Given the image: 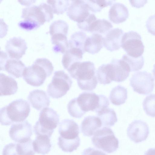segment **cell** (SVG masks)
<instances>
[{
    "mask_svg": "<svg viewBox=\"0 0 155 155\" xmlns=\"http://www.w3.org/2000/svg\"><path fill=\"white\" fill-rule=\"evenodd\" d=\"M27 99L32 107L38 110L49 106L50 102V98L46 92L39 89L30 92Z\"/></svg>",
    "mask_w": 155,
    "mask_h": 155,
    "instance_id": "cell-17",
    "label": "cell"
},
{
    "mask_svg": "<svg viewBox=\"0 0 155 155\" xmlns=\"http://www.w3.org/2000/svg\"><path fill=\"white\" fill-rule=\"evenodd\" d=\"M72 82L71 78L64 71H55L47 87V93L53 98L61 97L70 90Z\"/></svg>",
    "mask_w": 155,
    "mask_h": 155,
    "instance_id": "cell-8",
    "label": "cell"
},
{
    "mask_svg": "<svg viewBox=\"0 0 155 155\" xmlns=\"http://www.w3.org/2000/svg\"><path fill=\"white\" fill-rule=\"evenodd\" d=\"M144 155H155V148L149 149L146 152Z\"/></svg>",
    "mask_w": 155,
    "mask_h": 155,
    "instance_id": "cell-43",
    "label": "cell"
},
{
    "mask_svg": "<svg viewBox=\"0 0 155 155\" xmlns=\"http://www.w3.org/2000/svg\"><path fill=\"white\" fill-rule=\"evenodd\" d=\"M149 134V127L147 124L140 120L133 121L127 128L128 137L131 140L136 143L145 140Z\"/></svg>",
    "mask_w": 155,
    "mask_h": 155,
    "instance_id": "cell-11",
    "label": "cell"
},
{
    "mask_svg": "<svg viewBox=\"0 0 155 155\" xmlns=\"http://www.w3.org/2000/svg\"><path fill=\"white\" fill-rule=\"evenodd\" d=\"M130 81L134 91L140 94L146 95L151 93L155 86L154 79L151 74L145 71L135 73Z\"/></svg>",
    "mask_w": 155,
    "mask_h": 155,
    "instance_id": "cell-10",
    "label": "cell"
},
{
    "mask_svg": "<svg viewBox=\"0 0 155 155\" xmlns=\"http://www.w3.org/2000/svg\"><path fill=\"white\" fill-rule=\"evenodd\" d=\"M82 155H107L101 151L94 148L89 147L84 149Z\"/></svg>",
    "mask_w": 155,
    "mask_h": 155,
    "instance_id": "cell-42",
    "label": "cell"
},
{
    "mask_svg": "<svg viewBox=\"0 0 155 155\" xmlns=\"http://www.w3.org/2000/svg\"><path fill=\"white\" fill-rule=\"evenodd\" d=\"M5 48L11 58L18 60L25 54L27 46L24 39L20 37H14L7 41Z\"/></svg>",
    "mask_w": 155,
    "mask_h": 155,
    "instance_id": "cell-14",
    "label": "cell"
},
{
    "mask_svg": "<svg viewBox=\"0 0 155 155\" xmlns=\"http://www.w3.org/2000/svg\"><path fill=\"white\" fill-rule=\"evenodd\" d=\"M53 13L51 6L45 3L26 7L22 12L21 17L24 20L20 21L18 25L27 30L37 29L45 22L51 20Z\"/></svg>",
    "mask_w": 155,
    "mask_h": 155,
    "instance_id": "cell-1",
    "label": "cell"
},
{
    "mask_svg": "<svg viewBox=\"0 0 155 155\" xmlns=\"http://www.w3.org/2000/svg\"><path fill=\"white\" fill-rule=\"evenodd\" d=\"M84 52L81 49L69 48L64 54L62 59V63L67 70L74 64L80 62L83 58Z\"/></svg>",
    "mask_w": 155,
    "mask_h": 155,
    "instance_id": "cell-24",
    "label": "cell"
},
{
    "mask_svg": "<svg viewBox=\"0 0 155 155\" xmlns=\"http://www.w3.org/2000/svg\"><path fill=\"white\" fill-rule=\"evenodd\" d=\"M76 100L81 109L85 113L90 111L97 113L109 105L107 97L92 92H83L76 98Z\"/></svg>",
    "mask_w": 155,
    "mask_h": 155,
    "instance_id": "cell-6",
    "label": "cell"
},
{
    "mask_svg": "<svg viewBox=\"0 0 155 155\" xmlns=\"http://www.w3.org/2000/svg\"><path fill=\"white\" fill-rule=\"evenodd\" d=\"M68 25L64 21L59 20L54 21L50 25L49 33L52 36L56 34H62L67 35Z\"/></svg>",
    "mask_w": 155,
    "mask_h": 155,
    "instance_id": "cell-33",
    "label": "cell"
},
{
    "mask_svg": "<svg viewBox=\"0 0 155 155\" xmlns=\"http://www.w3.org/2000/svg\"><path fill=\"white\" fill-rule=\"evenodd\" d=\"M113 27L112 24L104 19H96L91 24L88 32L98 34H105Z\"/></svg>",
    "mask_w": 155,
    "mask_h": 155,
    "instance_id": "cell-29",
    "label": "cell"
},
{
    "mask_svg": "<svg viewBox=\"0 0 155 155\" xmlns=\"http://www.w3.org/2000/svg\"><path fill=\"white\" fill-rule=\"evenodd\" d=\"M9 134L11 138L16 142L25 141L30 139L32 135L31 125L27 120L14 124L11 126Z\"/></svg>",
    "mask_w": 155,
    "mask_h": 155,
    "instance_id": "cell-12",
    "label": "cell"
},
{
    "mask_svg": "<svg viewBox=\"0 0 155 155\" xmlns=\"http://www.w3.org/2000/svg\"><path fill=\"white\" fill-rule=\"evenodd\" d=\"M30 112L28 102L23 99L14 100L0 109V120L2 125H9L23 122Z\"/></svg>",
    "mask_w": 155,
    "mask_h": 155,
    "instance_id": "cell-4",
    "label": "cell"
},
{
    "mask_svg": "<svg viewBox=\"0 0 155 155\" xmlns=\"http://www.w3.org/2000/svg\"><path fill=\"white\" fill-rule=\"evenodd\" d=\"M143 106L146 114L151 117H155V94L147 96L143 100Z\"/></svg>",
    "mask_w": 155,
    "mask_h": 155,
    "instance_id": "cell-37",
    "label": "cell"
},
{
    "mask_svg": "<svg viewBox=\"0 0 155 155\" xmlns=\"http://www.w3.org/2000/svg\"><path fill=\"white\" fill-rule=\"evenodd\" d=\"M59 121V116L51 108H45L40 112L38 120L34 126L37 136H45L50 138Z\"/></svg>",
    "mask_w": 155,
    "mask_h": 155,
    "instance_id": "cell-5",
    "label": "cell"
},
{
    "mask_svg": "<svg viewBox=\"0 0 155 155\" xmlns=\"http://www.w3.org/2000/svg\"><path fill=\"white\" fill-rule=\"evenodd\" d=\"M68 112L70 116L76 118H80L85 114L79 106L76 98L71 100L67 105Z\"/></svg>",
    "mask_w": 155,
    "mask_h": 155,
    "instance_id": "cell-38",
    "label": "cell"
},
{
    "mask_svg": "<svg viewBox=\"0 0 155 155\" xmlns=\"http://www.w3.org/2000/svg\"><path fill=\"white\" fill-rule=\"evenodd\" d=\"M58 144L62 151L66 152H72L79 146L80 139L79 137L71 140L63 139L59 136Z\"/></svg>",
    "mask_w": 155,
    "mask_h": 155,
    "instance_id": "cell-31",
    "label": "cell"
},
{
    "mask_svg": "<svg viewBox=\"0 0 155 155\" xmlns=\"http://www.w3.org/2000/svg\"><path fill=\"white\" fill-rule=\"evenodd\" d=\"M26 68L25 64L20 60L13 59H8L0 70L5 71L15 78L21 77Z\"/></svg>",
    "mask_w": 155,
    "mask_h": 155,
    "instance_id": "cell-22",
    "label": "cell"
},
{
    "mask_svg": "<svg viewBox=\"0 0 155 155\" xmlns=\"http://www.w3.org/2000/svg\"><path fill=\"white\" fill-rule=\"evenodd\" d=\"M67 36L62 34H56L51 36V41L54 45L52 49L54 52L64 54L69 49Z\"/></svg>",
    "mask_w": 155,
    "mask_h": 155,
    "instance_id": "cell-27",
    "label": "cell"
},
{
    "mask_svg": "<svg viewBox=\"0 0 155 155\" xmlns=\"http://www.w3.org/2000/svg\"><path fill=\"white\" fill-rule=\"evenodd\" d=\"M93 145L107 153L115 151L119 147L118 139L110 128L103 127L97 130L91 139Z\"/></svg>",
    "mask_w": 155,
    "mask_h": 155,
    "instance_id": "cell-7",
    "label": "cell"
},
{
    "mask_svg": "<svg viewBox=\"0 0 155 155\" xmlns=\"http://www.w3.org/2000/svg\"><path fill=\"white\" fill-rule=\"evenodd\" d=\"M102 126L101 120L97 116H88L85 117L82 121L81 129L84 136L90 137Z\"/></svg>",
    "mask_w": 155,
    "mask_h": 155,
    "instance_id": "cell-19",
    "label": "cell"
},
{
    "mask_svg": "<svg viewBox=\"0 0 155 155\" xmlns=\"http://www.w3.org/2000/svg\"><path fill=\"white\" fill-rule=\"evenodd\" d=\"M114 75V81L118 82L124 81L129 76L130 69L122 59H113L111 61Z\"/></svg>",
    "mask_w": 155,
    "mask_h": 155,
    "instance_id": "cell-20",
    "label": "cell"
},
{
    "mask_svg": "<svg viewBox=\"0 0 155 155\" xmlns=\"http://www.w3.org/2000/svg\"><path fill=\"white\" fill-rule=\"evenodd\" d=\"M146 25L148 31L155 36V15L148 18L146 21Z\"/></svg>",
    "mask_w": 155,
    "mask_h": 155,
    "instance_id": "cell-41",
    "label": "cell"
},
{
    "mask_svg": "<svg viewBox=\"0 0 155 155\" xmlns=\"http://www.w3.org/2000/svg\"><path fill=\"white\" fill-rule=\"evenodd\" d=\"M97 114V116L101 120L102 126L112 127L117 122L116 114L112 108H105Z\"/></svg>",
    "mask_w": 155,
    "mask_h": 155,
    "instance_id": "cell-28",
    "label": "cell"
},
{
    "mask_svg": "<svg viewBox=\"0 0 155 155\" xmlns=\"http://www.w3.org/2000/svg\"><path fill=\"white\" fill-rule=\"evenodd\" d=\"M87 37L86 34L82 31L75 32L71 36L69 40V48L79 49L85 53L84 45Z\"/></svg>",
    "mask_w": 155,
    "mask_h": 155,
    "instance_id": "cell-30",
    "label": "cell"
},
{
    "mask_svg": "<svg viewBox=\"0 0 155 155\" xmlns=\"http://www.w3.org/2000/svg\"><path fill=\"white\" fill-rule=\"evenodd\" d=\"M128 65L130 71H135L140 70L144 64V59L143 56L135 58L127 54L123 55L121 58Z\"/></svg>",
    "mask_w": 155,
    "mask_h": 155,
    "instance_id": "cell-32",
    "label": "cell"
},
{
    "mask_svg": "<svg viewBox=\"0 0 155 155\" xmlns=\"http://www.w3.org/2000/svg\"><path fill=\"white\" fill-rule=\"evenodd\" d=\"M33 141L31 139L16 144V150L18 155H35V153Z\"/></svg>",
    "mask_w": 155,
    "mask_h": 155,
    "instance_id": "cell-35",
    "label": "cell"
},
{
    "mask_svg": "<svg viewBox=\"0 0 155 155\" xmlns=\"http://www.w3.org/2000/svg\"><path fill=\"white\" fill-rule=\"evenodd\" d=\"M141 39V35L136 31L126 32L122 38L121 47L128 55L135 58L140 57L144 49Z\"/></svg>",
    "mask_w": 155,
    "mask_h": 155,
    "instance_id": "cell-9",
    "label": "cell"
},
{
    "mask_svg": "<svg viewBox=\"0 0 155 155\" xmlns=\"http://www.w3.org/2000/svg\"><path fill=\"white\" fill-rule=\"evenodd\" d=\"M71 77L77 80L78 85L82 90L92 91L97 85L94 63L90 61L77 62L67 70Z\"/></svg>",
    "mask_w": 155,
    "mask_h": 155,
    "instance_id": "cell-2",
    "label": "cell"
},
{
    "mask_svg": "<svg viewBox=\"0 0 155 155\" xmlns=\"http://www.w3.org/2000/svg\"><path fill=\"white\" fill-rule=\"evenodd\" d=\"M90 11L93 12H99L104 8L111 5L115 0H85Z\"/></svg>",
    "mask_w": 155,
    "mask_h": 155,
    "instance_id": "cell-34",
    "label": "cell"
},
{
    "mask_svg": "<svg viewBox=\"0 0 155 155\" xmlns=\"http://www.w3.org/2000/svg\"><path fill=\"white\" fill-rule=\"evenodd\" d=\"M103 38L101 35L96 33L87 37L84 43V51L92 54L98 53L104 45Z\"/></svg>",
    "mask_w": 155,
    "mask_h": 155,
    "instance_id": "cell-23",
    "label": "cell"
},
{
    "mask_svg": "<svg viewBox=\"0 0 155 155\" xmlns=\"http://www.w3.org/2000/svg\"><path fill=\"white\" fill-rule=\"evenodd\" d=\"M0 83L1 96L14 94L18 91L17 83L11 76L1 73Z\"/></svg>",
    "mask_w": 155,
    "mask_h": 155,
    "instance_id": "cell-21",
    "label": "cell"
},
{
    "mask_svg": "<svg viewBox=\"0 0 155 155\" xmlns=\"http://www.w3.org/2000/svg\"><path fill=\"white\" fill-rule=\"evenodd\" d=\"M2 155H18L16 150V144L9 143L4 147Z\"/></svg>",
    "mask_w": 155,
    "mask_h": 155,
    "instance_id": "cell-40",
    "label": "cell"
},
{
    "mask_svg": "<svg viewBox=\"0 0 155 155\" xmlns=\"http://www.w3.org/2000/svg\"><path fill=\"white\" fill-rule=\"evenodd\" d=\"M153 73L154 77L155 78V64L153 66Z\"/></svg>",
    "mask_w": 155,
    "mask_h": 155,
    "instance_id": "cell-44",
    "label": "cell"
},
{
    "mask_svg": "<svg viewBox=\"0 0 155 155\" xmlns=\"http://www.w3.org/2000/svg\"><path fill=\"white\" fill-rule=\"evenodd\" d=\"M129 15L127 7L123 4L115 3L111 7L108 13L110 20L113 23L118 24L125 21Z\"/></svg>",
    "mask_w": 155,
    "mask_h": 155,
    "instance_id": "cell-18",
    "label": "cell"
},
{
    "mask_svg": "<svg viewBox=\"0 0 155 155\" xmlns=\"http://www.w3.org/2000/svg\"><path fill=\"white\" fill-rule=\"evenodd\" d=\"M123 31L116 28L110 30L103 38V45L107 50L112 52L119 49L121 47L124 35Z\"/></svg>",
    "mask_w": 155,
    "mask_h": 155,
    "instance_id": "cell-15",
    "label": "cell"
},
{
    "mask_svg": "<svg viewBox=\"0 0 155 155\" xmlns=\"http://www.w3.org/2000/svg\"><path fill=\"white\" fill-rule=\"evenodd\" d=\"M67 12V15L71 20L80 23L89 15V10L85 1L72 0Z\"/></svg>",
    "mask_w": 155,
    "mask_h": 155,
    "instance_id": "cell-13",
    "label": "cell"
},
{
    "mask_svg": "<svg viewBox=\"0 0 155 155\" xmlns=\"http://www.w3.org/2000/svg\"><path fill=\"white\" fill-rule=\"evenodd\" d=\"M96 19L97 18L94 14H90L82 22L77 23L78 26L79 28L82 30L87 31L91 23Z\"/></svg>",
    "mask_w": 155,
    "mask_h": 155,
    "instance_id": "cell-39",
    "label": "cell"
},
{
    "mask_svg": "<svg viewBox=\"0 0 155 155\" xmlns=\"http://www.w3.org/2000/svg\"><path fill=\"white\" fill-rule=\"evenodd\" d=\"M58 132L60 136L63 139H73L79 137V127L73 120L66 119L60 123Z\"/></svg>",
    "mask_w": 155,
    "mask_h": 155,
    "instance_id": "cell-16",
    "label": "cell"
},
{
    "mask_svg": "<svg viewBox=\"0 0 155 155\" xmlns=\"http://www.w3.org/2000/svg\"><path fill=\"white\" fill-rule=\"evenodd\" d=\"M47 2L51 6L53 13L58 15L67 10L70 5L69 0H48Z\"/></svg>",
    "mask_w": 155,
    "mask_h": 155,
    "instance_id": "cell-36",
    "label": "cell"
},
{
    "mask_svg": "<svg viewBox=\"0 0 155 155\" xmlns=\"http://www.w3.org/2000/svg\"><path fill=\"white\" fill-rule=\"evenodd\" d=\"M54 70L51 62L46 58L36 59L32 65L25 68L23 74L24 80L28 84L35 87L43 84L46 78Z\"/></svg>",
    "mask_w": 155,
    "mask_h": 155,
    "instance_id": "cell-3",
    "label": "cell"
},
{
    "mask_svg": "<svg viewBox=\"0 0 155 155\" xmlns=\"http://www.w3.org/2000/svg\"><path fill=\"white\" fill-rule=\"evenodd\" d=\"M127 97V89L123 86L118 85L112 89L109 98L113 104L119 106L124 104Z\"/></svg>",
    "mask_w": 155,
    "mask_h": 155,
    "instance_id": "cell-26",
    "label": "cell"
},
{
    "mask_svg": "<svg viewBox=\"0 0 155 155\" xmlns=\"http://www.w3.org/2000/svg\"><path fill=\"white\" fill-rule=\"evenodd\" d=\"M49 137L45 136H37L33 141L34 150L35 153L42 155L47 154L50 151L52 144Z\"/></svg>",
    "mask_w": 155,
    "mask_h": 155,
    "instance_id": "cell-25",
    "label": "cell"
}]
</instances>
